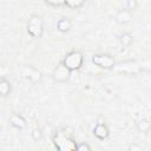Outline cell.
<instances>
[{
    "label": "cell",
    "mask_w": 151,
    "mask_h": 151,
    "mask_svg": "<svg viewBox=\"0 0 151 151\" xmlns=\"http://www.w3.org/2000/svg\"><path fill=\"white\" fill-rule=\"evenodd\" d=\"M138 7V0H126L125 1V8L130 12H133Z\"/></svg>",
    "instance_id": "14"
},
{
    "label": "cell",
    "mask_w": 151,
    "mask_h": 151,
    "mask_svg": "<svg viewBox=\"0 0 151 151\" xmlns=\"http://www.w3.org/2000/svg\"><path fill=\"white\" fill-rule=\"evenodd\" d=\"M92 132L96 138L101 139V140L109 138V136H110V129L107 127V125L105 123H97L96 126L93 127Z\"/></svg>",
    "instance_id": "6"
},
{
    "label": "cell",
    "mask_w": 151,
    "mask_h": 151,
    "mask_svg": "<svg viewBox=\"0 0 151 151\" xmlns=\"http://www.w3.org/2000/svg\"><path fill=\"white\" fill-rule=\"evenodd\" d=\"M77 151H91V146L87 143H79L76 146Z\"/></svg>",
    "instance_id": "15"
},
{
    "label": "cell",
    "mask_w": 151,
    "mask_h": 151,
    "mask_svg": "<svg viewBox=\"0 0 151 151\" xmlns=\"http://www.w3.org/2000/svg\"><path fill=\"white\" fill-rule=\"evenodd\" d=\"M127 150H129V151H140V150H143V147H142L140 145L136 144V143H132V144H130V145L127 146Z\"/></svg>",
    "instance_id": "16"
},
{
    "label": "cell",
    "mask_w": 151,
    "mask_h": 151,
    "mask_svg": "<svg viewBox=\"0 0 151 151\" xmlns=\"http://www.w3.org/2000/svg\"><path fill=\"white\" fill-rule=\"evenodd\" d=\"M71 28H72V21H71L68 18L63 17V18H60V19L57 21V29H58L59 32L66 33V32H68Z\"/></svg>",
    "instance_id": "9"
},
{
    "label": "cell",
    "mask_w": 151,
    "mask_h": 151,
    "mask_svg": "<svg viewBox=\"0 0 151 151\" xmlns=\"http://www.w3.org/2000/svg\"><path fill=\"white\" fill-rule=\"evenodd\" d=\"M92 63L96 66H98L100 68H104V70H112L116 65L114 58L110 54H104V53L94 54L92 57Z\"/></svg>",
    "instance_id": "3"
},
{
    "label": "cell",
    "mask_w": 151,
    "mask_h": 151,
    "mask_svg": "<svg viewBox=\"0 0 151 151\" xmlns=\"http://www.w3.org/2000/svg\"><path fill=\"white\" fill-rule=\"evenodd\" d=\"M63 63L71 71L79 70L83 66V63H84V54L80 51H72L68 54H66V57L64 58Z\"/></svg>",
    "instance_id": "2"
},
{
    "label": "cell",
    "mask_w": 151,
    "mask_h": 151,
    "mask_svg": "<svg viewBox=\"0 0 151 151\" xmlns=\"http://www.w3.org/2000/svg\"><path fill=\"white\" fill-rule=\"evenodd\" d=\"M12 92V84L5 77L0 79V94L1 97H7Z\"/></svg>",
    "instance_id": "10"
},
{
    "label": "cell",
    "mask_w": 151,
    "mask_h": 151,
    "mask_svg": "<svg viewBox=\"0 0 151 151\" xmlns=\"http://www.w3.org/2000/svg\"><path fill=\"white\" fill-rule=\"evenodd\" d=\"M27 32L32 38H40L44 32V20L41 17L33 14L27 21Z\"/></svg>",
    "instance_id": "1"
},
{
    "label": "cell",
    "mask_w": 151,
    "mask_h": 151,
    "mask_svg": "<svg viewBox=\"0 0 151 151\" xmlns=\"http://www.w3.org/2000/svg\"><path fill=\"white\" fill-rule=\"evenodd\" d=\"M31 137H32V139H33L34 142H40V140L42 139V137H44V132H42L41 129L35 127V129L32 130V132H31Z\"/></svg>",
    "instance_id": "13"
},
{
    "label": "cell",
    "mask_w": 151,
    "mask_h": 151,
    "mask_svg": "<svg viewBox=\"0 0 151 151\" xmlns=\"http://www.w3.org/2000/svg\"><path fill=\"white\" fill-rule=\"evenodd\" d=\"M114 20L120 25H126V24L132 21V12H130L126 8L120 9V11L117 12V14L114 17Z\"/></svg>",
    "instance_id": "8"
},
{
    "label": "cell",
    "mask_w": 151,
    "mask_h": 151,
    "mask_svg": "<svg viewBox=\"0 0 151 151\" xmlns=\"http://www.w3.org/2000/svg\"><path fill=\"white\" fill-rule=\"evenodd\" d=\"M136 126H137V130H138L139 132H142V133H147V132L151 130V122H150L149 119H146V118H142V119H139V120L137 122Z\"/></svg>",
    "instance_id": "11"
},
{
    "label": "cell",
    "mask_w": 151,
    "mask_h": 151,
    "mask_svg": "<svg viewBox=\"0 0 151 151\" xmlns=\"http://www.w3.org/2000/svg\"><path fill=\"white\" fill-rule=\"evenodd\" d=\"M21 74H22V77H24L25 79L29 80L32 84H38V83H40L41 79H42L41 72H40L38 68H35V67H33V66H31V65L24 66V67L21 68Z\"/></svg>",
    "instance_id": "5"
},
{
    "label": "cell",
    "mask_w": 151,
    "mask_h": 151,
    "mask_svg": "<svg viewBox=\"0 0 151 151\" xmlns=\"http://www.w3.org/2000/svg\"><path fill=\"white\" fill-rule=\"evenodd\" d=\"M71 72H72V71L61 61V63H59V64L54 67L53 73H52V77H53V79H54L57 83H65V81H67V80L70 79Z\"/></svg>",
    "instance_id": "4"
},
{
    "label": "cell",
    "mask_w": 151,
    "mask_h": 151,
    "mask_svg": "<svg viewBox=\"0 0 151 151\" xmlns=\"http://www.w3.org/2000/svg\"><path fill=\"white\" fill-rule=\"evenodd\" d=\"M8 122H9V124H11V126H13L14 129H18V130H22V129H25L26 125H27L26 119H25L21 114H19V113H13V114H11Z\"/></svg>",
    "instance_id": "7"
},
{
    "label": "cell",
    "mask_w": 151,
    "mask_h": 151,
    "mask_svg": "<svg viewBox=\"0 0 151 151\" xmlns=\"http://www.w3.org/2000/svg\"><path fill=\"white\" fill-rule=\"evenodd\" d=\"M119 41H120V44H122L124 47H129V46H131V44L133 42V37H132L131 33L125 32V33H123V34L119 37Z\"/></svg>",
    "instance_id": "12"
}]
</instances>
